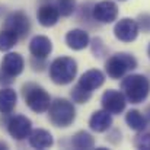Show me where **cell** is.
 <instances>
[{"mask_svg": "<svg viewBox=\"0 0 150 150\" xmlns=\"http://www.w3.org/2000/svg\"><path fill=\"white\" fill-rule=\"evenodd\" d=\"M147 54H149V58H150V44H149V48H147Z\"/></svg>", "mask_w": 150, "mask_h": 150, "instance_id": "obj_29", "label": "cell"}, {"mask_svg": "<svg viewBox=\"0 0 150 150\" xmlns=\"http://www.w3.org/2000/svg\"><path fill=\"white\" fill-rule=\"evenodd\" d=\"M149 117H150V108H149Z\"/></svg>", "mask_w": 150, "mask_h": 150, "instance_id": "obj_30", "label": "cell"}, {"mask_svg": "<svg viewBox=\"0 0 150 150\" xmlns=\"http://www.w3.org/2000/svg\"><path fill=\"white\" fill-rule=\"evenodd\" d=\"M91 42L89 34L83 29H71L66 34V44L69 48L74 51L85 50Z\"/></svg>", "mask_w": 150, "mask_h": 150, "instance_id": "obj_15", "label": "cell"}, {"mask_svg": "<svg viewBox=\"0 0 150 150\" xmlns=\"http://www.w3.org/2000/svg\"><path fill=\"white\" fill-rule=\"evenodd\" d=\"M140 32V28H139V23L137 21L134 19H130V18H124V19H120L115 26H114V35L117 40L122 41V42H133L137 35Z\"/></svg>", "mask_w": 150, "mask_h": 150, "instance_id": "obj_10", "label": "cell"}, {"mask_svg": "<svg viewBox=\"0 0 150 150\" xmlns=\"http://www.w3.org/2000/svg\"><path fill=\"white\" fill-rule=\"evenodd\" d=\"M103 82H105V74L98 69H91V70L85 71L80 76L77 83L82 88H85L86 91L93 92V91H96L98 88H100L103 85Z\"/></svg>", "mask_w": 150, "mask_h": 150, "instance_id": "obj_13", "label": "cell"}, {"mask_svg": "<svg viewBox=\"0 0 150 150\" xmlns=\"http://www.w3.org/2000/svg\"><path fill=\"white\" fill-rule=\"evenodd\" d=\"M7 147H9V146H7L4 142H0V149H7Z\"/></svg>", "mask_w": 150, "mask_h": 150, "instance_id": "obj_28", "label": "cell"}, {"mask_svg": "<svg viewBox=\"0 0 150 150\" xmlns=\"http://www.w3.org/2000/svg\"><path fill=\"white\" fill-rule=\"evenodd\" d=\"M102 108L105 111H108L112 115L121 114L125 109L127 105V98L121 91H115V89H108L103 92L102 98H100Z\"/></svg>", "mask_w": 150, "mask_h": 150, "instance_id": "obj_8", "label": "cell"}, {"mask_svg": "<svg viewBox=\"0 0 150 150\" xmlns=\"http://www.w3.org/2000/svg\"><path fill=\"white\" fill-rule=\"evenodd\" d=\"M121 92L131 103H142L150 93V82L143 74H128L121 82Z\"/></svg>", "mask_w": 150, "mask_h": 150, "instance_id": "obj_1", "label": "cell"}, {"mask_svg": "<svg viewBox=\"0 0 150 150\" xmlns=\"http://www.w3.org/2000/svg\"><path fill=\"white\" fill-rule=\"evenodd\" d=\"M48 120L52 125L66 128L76 120V108L73 102L64 98H57L51 102L48 108Z\"/></svg>", "mask_w": 150, "mask_h": 150, "instance_id": "obj_3", "label": "cell"}, {"mask_svg": "<svg viewBox=\"0 0 150 150\" xmlns=\"http://www.w3.org/2000/svg\"><path fill=\"white\" fill-rule=\"evenodd\" d=\"M92 18L99 23H112L118 18V6L112 0H102L93 4Z\"/></svg>", "mask_w": 150, "mask_h": 150, "instance_id": "obj_9", "label": "cell"}, {"mask_svg": "<svg viewBox=\"0 0 150 150\" xmlns=\"http://www.w3.org/2000/svg\"><path fill=\"white\" fill-rule=\"evenodd\" d=\"M28 140H29L31 147H34V149H48L54 144V139H52L51 133L44 128L32 130Z\"/></svg>", "mask_w": 150, "mask_h": 150, "instance_id": "obj_17", "label": "cell"}, {"mask_svg": "<svg viewBox=\"0 0 150 150\" xmlns=\"http://www.w3.org/2000/svg\"><path fill=\"white\" fill-rule=\"evenodd\" d=\"M19 41V37L9 29H1L0 31V51H10Z\"/></svg>", "mask_w": 150, "mask_h": 150, "instance_id": "obj_21", "label": "cell"}, {"mask_svg": "<svg viewBox=\"0 0 150 150\" xmlns=\"http://www.w3.org/2000/svg\"><path fill=\"white\" fill-rule=\"evenodd\" d=\"M0 66H1V69L7 74H10L12 77H16V76H19L23 71V69H25V60L18 52H7L3 57Z\"/></svg>", "mask_w": 150, "mask_h": 150, "instance_id": "obj_11", "label": "cell"}, {"mask_svg": "<svg viewBox=\"0 0 150 150\" xmlns=\"http://www.w3.org/2000/svg\"><path fill=\"white\" fill-rule=\"evenodd\" d=\"M22 98L25 100L26 106L37 114H42L48 111L52 102L50 93L44 88L35 83H25L22 86Z\"/></svg>", "mask_w": 150, "mask_h": 150, "instance_id": "obj_4", "label": "cell"}, {"mask_svg": "<svg viewBox=\"0 0 150 150\" xmlns=\"http://www.w3.org/2000/svg\"><path fill=\"white\" fill-rule=\"evenodd\" d=\"M125 122H127V125H128L131 130H134V131H142V130H144V128L147 127V120H146V117H144L140 111H137V109H130V111L125 114Z\"/></svg>", "mask_w": 150, "mask_h": 150, "instance_id": "obj_19", "label": "cell"}, {"mask_svg": "<svg viewBox=\"0 0 150 150\" xmlns=\"http://www.w3.org/2000/svg\"><path fill=\"white\" fill-rule=\"evenodd\" d=\"M18 103V95L12 88L0 89V114L10 115Z\"/></svg>", "mask_w": 150, "mask_h": 150, "instance_id": "obj_18", "label": "cell"}, {"mask_svg": "<svg viewBox=\"0 0 150 150\" xmlns=\"http://www.w3.org/2000/svg\"><path fill=\"white\" fill-rule=\"evenodd\" d=\"M13 82H15V77H12L10 74H7V73L1 69V66H0V86H1V88H7V86H10Z\"/></svg>", "mask_w": 150, "mask_h": 150, "instance_id": "obj_26", "label": "cell"}, {"mask_svg": "<svg viewBox=\"0 0 150 150\" xmlns=\"http://www.w3.org/2000/svg\"><path fill=\"white\" fill-rule=\"evenodd\" d=\"M134 69H137V60L128 52H117L105 63V71L111 79H122Z\"/></svg>", "mask_w": 150, "mask_h": 150, "instance_id": "obj_5", "label": "cell"}, {"mask_svg": "<svg viewBox=\"0 0 150 150\" xmlns=\"http://www.w3.org/2000/svg\"><path fill=\"white\" fill-rule=\"evenodd\" d=\"M133 143L137 149L150 150V130H147V127L142 131H137V136L134 137Z\"/></svg>", "mask_w": 150, "mask_h": 150, "instance_id": "obj_23", "label": "cell"}, {"mask_svg": "<svg viewBox=\"0 0 150 150\" xmlns=\"http://www.w3.org/2000/svg\"><path fill=\"white\" fill-rule=\"evenodd\" d=\"M6 130L15 140L21 142V140H25L26 137H29V134L32 131V121L22 114L12 115V117H9V120L6 122Z\"/></svg>", "mask_w": 150, "mask_h": 150, "instance_id": "obj_7", "label": "cell"}, {"mask_svg": "<svg viewBox=\"0 0 150 150\" xmlns=\"http://www.w3.org/2000/svg\"><path fill=\"white\" fill-rule=\"evenodd\" d=\"M137 23H139L140 31L149 34L150 32V13H143V15H140L139 19H137Z\"/></svg>", "mask_w": 150, "mask_h": 150, "instance_id": "obj_25", "label": "cell"}, {"mask_svg": "<svg viewBox=\"0 0 150 150\" xmlns=\"http://www.w3.org/2000/svg\"><path fill=\"white\" fill-rule=\"evenodd\" d=\"M55 6H57V9H58L61 16L69 18L76 10V0H57Z\"/></svg>", "mask_w": 150, "mask_h": 150, "instance_id": "obj_24", "label": "cell"}, {"mask_svg": "<svg viewBox=\"0 0 150 150\" xmlns=\"http://www.w3.org/2000/svg\"><path fill=\"white\" fill-rule=\"evenodd\" d=\"M60 12L57 9L55 4H51V3H47V4H42L38 12H37V19L40 22V25L45 26V28H51L54 26L58 19H60Z\"/></svg>", "mask_w": 150, "mask_h": 150, "instance_id": "obj_14", "label": "cell"}, {"mask_svg": "<svg viewBox=\"0 0 150 150\" xmlns=\"http://www.w3.org/2000/svg\"><path fill=\"white\" fill-rule=\"evenodd\" d=\"M52 51V42L45 35H35L29 41V52L37 58H47Z\"/></svg>", "mask_w": 150, "mask_h": 150, "instance_id": "obj_12", "label": "cell"}, {"mask_svg": "<svg viewBox=\"0 0 150 150\" xmlns=\"http://www.w3.org/2000/svg\"><path fill=\"white\" fill-rule=\"evenodd\" d=\"M70 96H71L73 102H76V103H86L88 100L91 99L92 92L86 91L85 88H82V86L77 83V85L73 86V89H71V92H70Z\"/></svg>", "mask_w": 150, "mask_h": 150, "instance_id": "obj_22", "label": "cell"}, {"mask_svg": "<svg viewBox=\"0 0 150 150\" xmlns=\"http://www.w3.org/2000/svg\"><path fill=\"white\" fill-rule=\"evenodd\" d=\"M71 146L79 150L93 149L95 147V139L88 131H77L71 139Z\"/></svg>", "mask_w": 150, "mask_h": 150, "instance_id": "obj_20", "label": "cell"}, {"mask_svg": "<svg viewBox=\"0 0 150 150\" xmlns=\"http://www.w3.org/2000/svg\"><path fill=\"white\" fill-rule=\"evenodd\" d=\"M112 114H109L108 111L105 109H100V111H95L89 120V127L92 131H96V133H103L106 130L111 128L112 125Z\"/></svg>", "mask_w": 150, "mask_h": 150, "instance_id": "obj_16", "label": "cell"}, {"mask_svg": "<svg viewBox=\"0 0 150 150\" xmlns=\"http://www.w3.org/2000/svg\"><path fill=\"white\" fill-rule=\"evenodd\" d=\"M120 1H125V0H120Z\"/></svg>", "mask_w": 150, "mask_h": 150, "instance_id": "obj_31", "label": "cell"}, {"mask_svg": "<svg viewBox=\"0 0 150 150\" xmlns=\"http://www.w3.org/2000/svg\"><path fill=\"white\" fill-rule=\"evenodd\" d=\"M31 66L35 71H42L44 66H45V58H37V57H31Z\"/></svg>", "mask_w": 150, "mask_h": 150, "instance_id": "obj_27", "label": "cell"}, {"mask_svg": "<svg viewBox=\"0 0 150 150\" xmlns=\"http://www.w3.org/2000/svg\"><path fill=\"white\" fill-rule=\"evenodd\" d=\"M48 74L55 85H69L77 74V63L71 57H57L50 64Z\"/></svg>", "mask_w": 150, "mask_h": 150, "instance_id": "obj_2", "label": "cell"}, {"mask_svg": "<svg viewBox=\"0 0 150 150\" xmlns=\"http://www.w3.org/2000/svg\"><path fill=\"white\" fill-rule=\"evenodd\" d=\"M3 28L13 31L19 37V40H23L31 32V21H29L28 15H25L21 10H16L6 16V19L3 22Z\"/></svg>", "mask_w": 150, "mask_h": 150, "instance_id": "obj_6", "label": "cell"}]
</instances>
